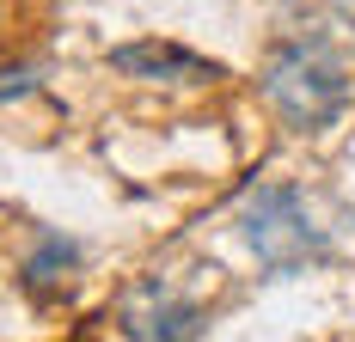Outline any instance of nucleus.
I'll return each instance as SVG.
<instances>
[{
  "instance_id": "nucleus-4",
  "label": "nucleus",
  "mask_w": 355,
  "mask_h": 342,
  "mask_svg": "<svg viewBox=\"0 0 355 342\" xmlns=\"http://www.w3.org/2000/svg\"><path fill=\"white\" fill-rule=\"evenodd\" d=\"M123 73H141V80H166L159 68H178V80H214V62H196V55H184V49H172V43H129V49H116L110 55Z\"/></svg>"
},
{
  "instance_id": "nucleus-3",
  "label": "nucleus",
  "mask_w": 355,
  "mask_h": 342,
  "mask_svg": "<svg viewBox=\"0 0 355 342\" xmlns=\"http://www.w3.org/2000/svg\"><path fill=\"white\" fill-rule=\"evenodd\" d=\"M123 324H129L141 342H190V330H196V312L178 306L172 294H159V287H141V294L123 306Z\"/></svg>"
},
{
  "instance_id": "nucleus-5",
  "label": "nucleus",
  "mask_w": 355,
  "mask_h": 342,
  "mask_svg": "<svg viewBox=\"0 0 355 342\" xmlns=\"http://www.w3.org/2000/svg\"><path fill=\"white\" fill-rule=\"evenodd\" d=\"M331 12H337V19H343V25L355 31V0H331Z\"/></svg>"
},
{
  "instance_id": "nucleus-2",
  "label": "nucleus",
  "mask_w": 355,
  "mask_h": 342,
  "mask_svg": "<svg viewBox=\"0 0 355 342\" xmlns=\"http://www.w3.org/2000/svg\"><path fill=\"white\" fill-rule=\"evenodd\" d=\"M245 239L276 263V269H294L306 251H319L313 226H306V208L294 190H257V202L245 208Z\"/></svg>"
},
{
  "instance_id": "nucleus-1",
  "label": "nucleus",
  "mask_w": 355,
  "mask_h": 342,
  "mask_svg": "<svg viewBox=\"0 0 355 342\" xmlns=\"http://www.w3.org/2000/svg\"><path fill=\"white\" fill-rule=\"evenodd\" d=\"M263 92L294 129H324V123H337V110L349 98V80H343V62L324 43H288V49L270 55Z\"/></svg>"
}]
</instances>
